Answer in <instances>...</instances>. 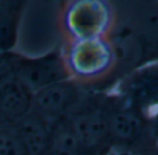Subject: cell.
I'll list each match as a JSON object with an SVG mask.
<instances>
[{"label":"cell","mask_w":158,"mask_h":155,"mask_svg":"<svg viewBox=\"0 0 158 155\" xmlns=\"http://www.w3.org/2000/svg\"><path fill=\"white\" fill-rule=\"evenodd\" d=\"M126 7L128 13L121 19L115 17L107 36L117 55V69H122L123 78L158 61V2H137Z\"/></svg>","instance_id":"obj_1"},{"label":"cell","mask_w":158,"mask_h":155,"mask_svg":"<svg viewBox=\"0 0 158 155\" xmlns=\"http://www.w3.org/2000/svg\"><path fill=\"white\" fill-rule=\"evenodd\" d=\"M107 114L114 151L136 155H157L158 144L148 114L132 107L122 97L107 96Z\"/></svg>","instance_id":"obj_2"},{"label":"cell","mask_w":158,"mask_h":155,"mask_svg":"<svg viewBox=\"0 0 158 155\" xmlns=\"http://www.w3.org/2000/svg\"><path fill=\"white\" fill-rule=\"evenodd\" d=\"M2 57L0 80L15 79L32 94L54 83L71 79L64 54L58 51L38 57H11L10 54H2Z\"/></svg>","instance_id":"obj_3"},{"label":"cell","mask_w":158,"mask_h":155,"mask_svg":"<svg viewBox=\"0 0 158 155\" xmlns=\"http://www.w3.org/2000/svg\"><path fill=\"white\" fill-rule=\"evenodd\" d=\"M83 151L108 155L114 151L107 114V96H89L67 118Z\"/></svg>","instance_id":"obj_4"},{"label":"cell","mask_w":158,"mask_h":155,"mask_svg":"<svg viewBox=\"0 0 158 155\" xmlns=\"http://www.w3.org/2000/svg\"><path fill=\"white\" fill-rule=\"evenodd\" d=\"M64 60L69 78L78 83L107 78L117 69V55L108 38L72 40Z\"/></svg>","instance_id":"obj_5"},{"label":"cell","mask_w":158,"mask_h":155,"mask_svg":"<svg viewBox=\"0 0 158 155\" xmlns=\"http://www.w3.org/2000/svg\"><path fill=\"white\" fill-rule=\"evenodd\" d=\"M114 21L115 10L106 2H72L63 13L64 32L71 42L107 38L112 29Z\"/></svg>","instance_id":"obj_6"},{"label":"cell","mask_w":158,"mask_h":155,"mask_svg":"<svg viewBox=\"0 0 158 155\" xmlns=\"http://www.w3.org/2000/svg\"><path fill=\"white\" fill-rule=\"evenodd\" d=\"M83 98L81 83L74 79H67L33 93L32 111L53 125L67 119Z\"/></svg>","instance_id":"obj_7"},{"label":"cell","mask_w":158,"mask_h":155,"mask_svg":"<svg viewBox=\"0 0 158 155\" xmlns=\"http://www.w3.org/2000/svg\"><path fill=\"white\" fill-rule=\"evenodd\" d=\"M117 94L150 115L158 108V61L140 67L121 79Z\"/></svg>","instance_id":"obj_8"},{"label":"cell","mask_w":158,"mask_h":155,"mask_svg":"<svg viewBox=\"0 0 158 155\" xmlns=\"http://www.w3.org/2000/svg\"><path fill=\"white\" fill-rule=\"evenodd\" d=\"M33 94L18 80L0 83V128L14 126L32 111Z\"/></svg>","instance_id":"obj_9"},{"label":"cell","mask_w":158,"mask_h":155,"mask_svg":"<svg viewBox=\"0 0 158 155\" xmlns=\"http://www.w3.org/2000/svg\"><path fill=\"white\" fill-rule=\"evenodd\" d=\"M28 155H47L52 140V123L31 111L14 125Z\"/></svg>","instance_id":"obj_10"},{"label":"cell","mask_w":158,"mask_h":155,"mask_svg":"<svg viewBox=\"0 0 158 155\" xmlns=\"http://www.w3.org/2000/svg\"><path fill=\"white\" fill-rule=\"evenodd\" d=\"M24 2L0 0V54H8L15 47Z\"/></svg>","instance_id":"obj_11"},{"label":"cell","mask_w":158,"mask_h":155,"mask_svg":"<svg viewBox=\"0 0 158 155\" xmlns=\"http://www.w3.org/2000/svg\"><path fill=\"white\" fill-rule=\"evenodd\" d=\"M83 148L67 119L52 125V140L47 155H82Z\"/></svg>","instance_id":"obj_12"},{"label":"cell","mask_w":158,"mask_h":155,"mask_svg":"<svg viewBox=\"0 0 158 155\" xmlns=\"http://www.w3.org/2000/svg\"><path fill=\"white\" fill-rule=\"evenodd\" d=\"M0 155H28L14 126L0 128Z\"/></svg>","instance_id":"obj_13"},{"label":"cell","mask_w":158,"mask_h":155,"mask_svg":"<svg viewBox=\"0 0 158 155\" xmlns=\"http://www.w3.org/2000/svg\"><path fill=\"white\" fill-rule=\"evenodd\" d=\"M150 118H151V130H153V136H154V139H156V141L158 144V108L154 112H151Z\"/></svg>","instance_id":"obj_14"},{"label":"cell","mask_w":158,"mask_h":155,"mask_svg":"<svg viewBox=\"0 0 158 155\" xmlns=\"http://www.w3.org/2000/svg\"><path fill=\"white\" fill-rule=\"evenodd\" d=\"M108 155H136V154H131V153H125V151H111Z\"/></svg>","instance_id":"obj_15"},{"label":"cell","mask_w":158,"mask_h":155,"mask_svg":"<svg viewBox=\"0 0 158 155\" xmlns=\"http://www.w3.org/2000/svg\"><path fill=\"white\" fill-rule=\"evenodd\" d=\"M157 155H158V153H157Z\"/></svg>","instance_id":"obj_16"}]
</instances>
